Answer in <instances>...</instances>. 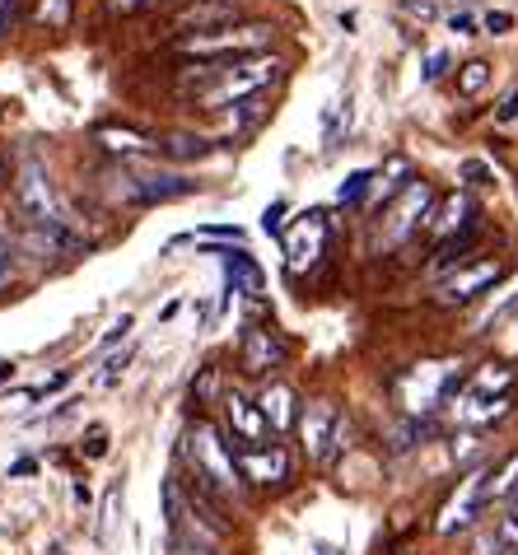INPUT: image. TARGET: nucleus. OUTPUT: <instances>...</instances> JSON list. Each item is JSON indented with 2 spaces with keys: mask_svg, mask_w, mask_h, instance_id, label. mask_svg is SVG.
I'll list each match as a JSON object with an SVG mask.
<instances>
[{
  "mask_svg": "<svg viewBox=\"0 0 518 555\" xmlns=\"http://www.w3.org/2000/svg\"><path fill=\"white\" fill-rule=\"evenodd\" d=\"M173 457H178V467H173L178 476H187V481L206 486L210 495H220L224 504H238L243 495H248V486H243V472H238L234 439L224 435V425L210 421V415H196V421H187Z\"/></svg>",
  "mask_w": 518,
  "mask_h": 555,
  "instance_id": "f257e3e1",
  "label": "nucleus"
},
{
  "mask_svg": "<svg viewBox=\"0 0 518 555\" xmlns=\"http://www.w3.org/2000/svg\"><path fill=\"white\" fill-rule=\"evenodd\" d=\"M285 80V61L281 56H243V61H220L216 66V80H210L202 94L192 103L206 107V113H230L234 103H248V99H262L271 85Z\"/></svg>",
  "mask_w": 518,
  "mask_h": 555,
  "instance_id": "f03ea898",
  "label": "nucleus"
},
{
  "mask_svg": "<svg viewBox=\"0 0 518 555\" xmlns=\"http://www.w3.org/2000/svg\"><path fill=\"white\" fill-rule=\"evenodd\" d=\"M14 206H20L24 224L38 229V234H48L61 253H75V248H80L75 229L66 224V215H61V202H56V188H52L48 168H42L38 159H24L20 173H14Z\"/></svg>",
  "mask_w": 518,
  "mask_h": 555,
  "instance_id": "7ed1b4c3",
  "label": "nucleus"
},
{
  "mask_svg": "<svg viewBox=\"0 0 518 555\" xmlns=\"http://www.w3.org/2000/svg\"><path fill=\"white\" fill-rule=\"evenodd\" d=\"M281 28L267 20H238L230 28H210V34H187L173 38L178 61H243V56H262L276 48Z\"/></svg>",
  "mask_w": 518,
  "mask_h": 555,
  "instance_id": "20e7f679",
  "label": "nucleus"
},
{
  "mask_svg": "<svg viewBox=\"0 0 518 555\" xmlns=\"http://www.w3.org/2000/svg\"><path fill=\"white\" fill-rule=\"evenodd\" d=\"M435 210H439V188H435V182H425V178H416L398 196V202H388L384 210H378L374 248H384V253L406 248L411 238H420L425 229L435 224Z\"/></svg>",
  "mask_w": 518,
  "mask_h": 555,
  "instance_id": "39448f33",
  "label": "nucleus"
},
{
  "mask_svg": "<svg viewBox=\"0 0 518 555\" xmlns=\"http://www.w3.org/2000/svg\"><path fill=\"white\" fill-rule=\"evenodd\" d=\"M350 449V421L341 415L337 397H313L299 411V453L309 467L327 472L332 462Z\"/></svg>",
  "mask_w": 518,
  "mask_h": 555,
  "instance_id": "423d86ee",
  "label": "nucleus"
},
{
  "mask_svg": "<svg viewBox=\"0 0 518 555\" xmlns=\"http://www.w3.org/2000/svg\"><path fill=\"white\" fill-rule=\"evenodd\" d=\"M509 275V267L500 257H471L467 267L439 275L435 285V308H467V304H481L491 289Z\"/></svg>",
  "mask_w": 518,
  "mask_h": 555,
  "instance_id": "0eeeda50",
  "label": "nucleus"
},
{
  "mask_svg": "<svg viewBox=\"0 0 518 555\" xmlns=\"http://www.w3.org/2000/svg\"><path fill=\"white\" fill-rule=\"evenodd\" d=\"M196 182L187 173H173V168H131L121 164V182H117V196L131 206H169L192 196Z\"/></svg>",
  "mask_w": 518,
  "mask_h": 555,
  "instance_id": "6e6552de",
  "label": "nucleus"
},
{
  "mask_svg": "<svg viewBox=\"0 0 518 555\" xmlns=\"http://www.w3.org/2000/svg\"><path fill=\"white\" fill-rule=\"evenodd\" d=\"M289 364V341L285 332H276L271 322H248L238 336V369L248 378H276L281 369Z\"/></svg>",
  "mask_w": 518,
  "mask_h": 555,
  "instance_id": "1a4fd4ad",
  "label": "nucleus"
},
{
  "mask_svg": "<svg viewBox=\"0 0 518 555\" xmlns=\"http://www.w3.org/2000/svg\"><path fill=\"white\" fill-rule=\"evenodd\" d=\"M281 243H285V267H289V275L313 271L318 261L327 257V248H332V224H327V215H323V210H303L299 220L281 234Z\"/></svg>",
  "mask_w": 518,
  "mask_h": 555,
  "instance_id": "9d476101",
  "label": "nucleus"
},
{
  "mask_svg": "<svg viewBox=\"0 0 518 555\" xmlns=\"http://www.w3.org/2000/svg\"><path fill=\"white\" fill-rule=\"evenodd\" d=\"M238 472L243 486L257 495H281L295 486V457L285 443H267V449H238Z\"/></svg>",
  "mask_w": 518,
  "mask_h": 555,
  "instance_id": "9b49d317",
  "label": "nucleus"
},
{
  "mask_svg": "<svg viewBox=\"0 0 518 555\" xmlns=\"http://www.w3.org/2000/svg\"><path fill=\"white\" fill-rule=\"evenodd\" d=\"M220 425H224V435L234 439V449H267V443H276L271 439V425H267L262 406H257V397H248L243 388H224Z\"/></svg>",
  "mask_w": 518,
  "mask_h": 555,
  "instance_id": "f8f14e48",
  "label": "nucleus"
},
{
  "mask_svg": "<svg viewBox=\"0 0 518 555\" xmlns=\"http://www.w3.org/2000/svg\"><path fill=\"white\" fill-rule=\"evenodd\" d=\"M481 514H485V500H481V467L467 472L458 490L439 504L435 514V537H444V542H453V537H467L481 528Z\"/></svg>",
  "mask_w": 518,
  "mask_h": 555,
  "instance_id": "ddd939ff",
  "label": "nucleus"
},
{
  "mask_svg": "<svg viewBox=\"0 0 518 555\" xmlns=\"http://www.w3.org/2000/svg\"><path fill=\"white\" fill-rule=\"evenodd\" d=\"M238 20H243V0H182L178 10H169L173 38L210 34V28H230Z\"/></svg>",
  "mask_w": 518,
  "mask_h": 555,
  "instance_id": "4468645a",
  "label": "nucleus"
},
{
  "mask_svg": "<svg viewBox=\"0 0 518 555\" xmlns=\"http://www.w3.org/2000/svg\"><path fill=\"white\" fill-rule=\"evenodd\" d=\"M257 406H262L267 425H271V439H285L289 429H299V411H303V402H299V392L289 388L285 378H267V383H262V392H257Z\"/></svg>",
  "mask_w": 518,
  "mask_h": 555,
  "instance_id": "2eb2a0df",
  "label": "nucleus"
},
{
  "mask_svg": "<svg viewBox=\"0 0 518 555\" xmlns=\"http://www.w3.org/2000/svg\"><path fill=\"white\" fill-rule=\"evenodd\" d=\"M514 411V392H505V397H477V392H458L449 402V415L458 421L463 429H491V425H500L505 415Z\"/></svg>",
  "mask_w": 518,
  "mask_h": 555,
  "instance_id": "dca6fc26",
  "label": "nucleus"
},
{
  "mask_svg": "<svg viewBox=\"0 0 518 555\" xmlns=\"http://www.w3.org/2000/svg\"><path fill=\"white\" fill-rule=\"evenodd\" d=\"M94 145L103 154H113V159H141V154H155L159 150V135H150L141 127H117V121H103V127H94Z\"/></svg>",
  "mask_w": 518,
  "mask_h": 555,
  "instance_id": "f3484780",
  "label": "nucleus"
},
{
  "mask_svg": "<svg viewBox=\"0 0 518 555\" xmlns=\"http://www.w3.org/2000/svg\"><path fill=\"white\" fill-rule=\"evenodd\" d=\"M220 267L230 275V295H248V299H262L267 289V271L257 267V257L248 248H220Z\"/></svg>",
  "mask_w": 518,
  "mask_h": 555,
  "instance_id": "a211bd4d",
  "label": "nucleus"
},
{
  "mask_svg": "<svg viewBox=\"0 0 518 555\" xmlns=\"http://www.w3.org/2000/svg\"><path fill=\"white\" fill-rule=\"evenodd\" d=\"M514 495H518V449L500 453L495 462H485L481 467V500H485V508L509 504Z\"/></svg>",
  "mask_w": 518,
  "mask_h": 555,
  "instance_id": "6ab92c4d",
  "label": "nucleus"
},
{
  "mask_svg": "<svg viewBox=\"0 0 518 555\" xmlns=\"http://www.w3.org/2000/svg\"><path fill=\"white\" fill-rule=\"evenodd\" d=\"M471 224H481V206L471 202L467 192H449V196H439V210H435V234H439V243L444 238H453V234H463V229H471Z\"/></svg>",
  "mask_w": 518,
  "mask_h": 555,
  "instance_id": "aec40b11",
  "label": "nucleus"
},
{
  "mask_svg": "<svg viewBox=\"0 0 518 555\" xmlns=\"http://www.w3.org/2000/svg\"><path fill=\"white\" fill-rule=\"evenodd\" d=\"M477 248H481V224H471V229H463V234H453V238L439 243L435 257H430V271H439V275L458 271V267H467Z\"/></svg>",
  "mask_w": 518,
  "mask_h": 555,
  "instance_id": "412c9836",
  "label": "nucleus"
},
{
  "mask_svg": "<svg viewBox=\"0 0 518 555\" xmlns=\"http://www.w3.org/2000/svg\"><path fill=\"white\" fill-rule=\"evenodd\" d=\"M463 392H477V397H505V392H514V364L509 360H485L477 369H467V388Z\"/></svg>",
  "mask_w": 518,
  "mask_h": 555,
  "instance_id": "4be33fe9",
  "label": "nucleus"
},
{
  "mask_svg": "<svg viewBox=\"0 0 518 555\" xmlns=\"http://www.w3.org/2000/svg\"><path fill=\"white\" fill-rule=\"evenodd\" d=\"M420 173H411V164L402 159V154H392V159H388V168H378V182H374V188H378V202H398V196L411 188V182H416Z\"/></svg>",
  "mask_w": 518,
  "mask_h": 555,
  "instance_id": "5701e85b",
  "label": "nucleus"
},
{
  "mask_svg": "<svg viewBox=\"0 0 518 555\" xmlns=\"http://www.w3.org/2000/svg\"><path fill=\"white\" fill-rule=\"evenodd\" d=\"M509 308H518V281H514V285H505L500 295L491 289V299H485V308H481L477 318H471V332L485 336V332L495 327V322H505V318H509Z\"/></svg>",
  "mask_w": 518,
  "mask_h": 555,
  "instance_id": "b1692460",
  "label": "nucleus"
},
{
  "mask_svg": "<svg viewBox=\"0 0 518 555\" xmlns=\"http://www.w3.org/2000/svg\"><path fill=\"white\" fill-rule=\"evenodd\" d=\"M485 85H491V61H485V56L463 61V66H458V94L463 99H477Z\"/></svg>",
  "mask_w": 518,
  "mask_h": 555,
  "instance_id": "393cba45",
  "label": "nucleus"
},
{
  "mask_svg": "<svg viewBox=\"0 0 518 555\" xmlns=\"http://www.w3.org/2000/svg\"><path fill=\"white\" fill-rule=\"evenodd\" d=\"M159 154H169V159H206L210 141H202V135H159Z\"/></svg>",
  "mask_w": 518,
  "mask_h": 555,
  "instance_id": "a878e982",
  "label": "nucleus"
},
{
  "mask_svg": "<svg viewBox=\"0 0 518 555\" xmlns=\"http://www.w3.org/2000/svg\"><path fill=\"white\" fill-rule=\"evenodd\" d=\"M220 397H224V388H220V369H216V364H206V369H202V378L192 383V406L206 415V406H210V402H220Z\"/></svg>",
  "mask_w": 518,
  "mask_h": 555,
  "instance_id": "bb28decb",
  "label": "nucleus"
},
{
  "mask_svg": "<svg viewBox=\"0 0 518 555\" xmlns=\"http://www.w3.org/2000/svg\"><path fill=\"white\" fill-rule=\"evenodd\" d=\"M75 14V0H38L34 5V24L38 28H66Z\"/></svg>",
  "mask_w": 518,
  "mask_h": 555,
  "instance_id": "cd10ccee",
  "label": "nucleus"
},
{
  "mask_svg": "<svg viewBox=\"0 0 518 555\" xmlns=\"http://www.w3.org/2000/svg\"><path fill=\"white\" fill-rule=\"evenodd\" d=\"M374 178H378V168H355V173H350L341 188H337V202H341V206H360L364 192L374 188Z\"/></svg>",
  "mask_w": 518,
  "mask_h": 555,
  "instance_id": "c85d7f7f",
  "label": "nucleus"
},
{
  "mask_svg": "<svg viewBox=\"0 0 518 555\" xmlns=\"http://www.w3.org/2000/svg\"><path fill=\"white\" fill-rule=\"evenodd\" d=\"M164 5H182V0H103V14L108 20H131V14H145V10H164Z\"/></svg>",
  "mask_w": 518,
  "mask_h": 555,
  "instance_id": "c756f323",
  "label": "nucleus"
},
{
  "mask_svg": "<svg viewBox=\"0 0 518 555\" xmlns=\"http://www.w3.org/2000/svg\"><path fill=\"white\" fill-rule=\"evenodd\" d=\"M458 173L471 182V188H495V168L485 164V159H463Z\"/></svg>",
  "mask_w": 518,
  "mask_h": 555,
  "instance_id": "7c9ffc66",
  "label": "nucleus"
},
{
  "mask_svg": "<svg viewBox=\"0 0 518 555\" xmlns=\"http://www.w3.org/2000/svg\"><path fill=\"white\" fill-rule=\"evenodd\" d=\"M192 238H220V243H243V229L238 224H206L196 234H182L178 243H192Z\"/></svg>",
  "mask_w": 518,
  "mask_h": 555,
  "instance_id": "2f4dec72",
  "label": "nucleus"
},
{
  "mask_svg": "<svg viewBox=\"0 0 518 555\" xmlns=\"http://www.w3.org/2000/svg\"><path fill=\"white\" fill-rule=\"evenodd\" d=\"M481 28H485L491 38H505L509 28H514V14H509V10H485V14H481Z\"/></svg>",
  "mask_w": 518,
  "mask_h": 555,
  "instance_id": "473e14b6",
  "label": "nucleus"
},
{
  "mask_svg": "<svg viewBox=\"0 0 518 555\" xmlns=\"http://www.w3.org/2000/svg\"><path fill=\"white\" fill-rule=\"evenodd\" d=\"M285 210H289L285 202H271V206L262 210V234H276V238L285 234Z\"/></svg>",
  "mask_w": 518,
  "mask_h": 555,
  "instance_id": "72a5a7b5",
  "label": "nucleus"
},
{
  "mask_svg": "<svg viewBox=\"0 0 518 555\" xmlns=\"http://www.w3.org/2000/svg\"><path fill=\"white\" fill-rule=\"evenodd\" d=\"M449 28H453V34H463V38H477L481 20H477L471 10H453V14H449Z\"/></svg>",
  "mask_w": 518,
  "mask_h": 555,
  "instance_id": "f704fd0d",
  "label": "nucleus"
},
{
  "mask_svg": "<svg viewBox=\"0 0 518 555\" xmlns=\"http://www.w3.org/2000/svg\"><path fill=\"white\" fill-rule=\"evenodd\" d=\"M402 10L411 14V20H420V24L439 20V5H435V0H402Z\"/></svg>",
  "mask_w": 518,
  "mask_h": 555,
  "instance_id": "c9c22d12",
  "label": "nucleus"
},
{
  "mask_svg": "<svg viewBox=\"0 0 518 555\" xmlns=\"http://www.w3.org/2000/svg\"><path fill=\"white\" fill-rule=\"evenodd\" d=\"M495 121H500V127H514V121H518V89H509V94L500 99V107H495Z\"/></svg>",
  "mask_w": 518,
  "mask_h": 555,
  "instance_id": "e433bc0d",
  "label": "nucleus"
},
{
  "mask_svg": "<svg viewBox=\"0 0 518 555\" xmlns=\"http://www.w3.org/2000/svg\"><path fill=\"white\" fill-rule=\"evenodd\" d=\"M127 364H131V350H127V354H113V360L103 364V374H99V383H103V388H113V383L121 378V369H127Z\"/></svg>",
  "mask_w": 518,
  "mask_h": 555,
  "instance_id": "4c0bfd02",
  "label": "nucleus"
},
{
  "mask_svg": "<svg viewBox=\"0 0 518 555\" xmlns=\"http://www.w3.org/2000/svg\"><path fill=\"white\" fill-rule=\"evenodd\" d=\"M444 70H449V52H435L430 61H425L420 80H425V85H435V80H439V75H444Z\"/></svg>",
  "mask_w": 518,
  "mask_h": 555,
  "instance_id": "58836bf2",
  "label": "nucleus"
},
{
  "mask_svg": "<svg viewBox=\"0 0 518 555\" xmlns=\"http://www.w3.org/2000/svg\"><path fill=\"white\" fill-rule=\"evenodd\" d=\"M80 449H85L89 457H103V453H108V435H103V429H94V435H89V443H80Z\"/></svg>",
  "mask_w": 518,
  "mask_h": 555,
  "instance_id": "ea45409f",
  "label": "nucleus"
},
{
  "mask_svg": "<svg viewBox=\"0 0 518 555\" xmlns=\"http://www.w3.org/2000/svg\"><path fill=\"white\" fill-rule=\"evenodd\" d=\"M131 332V318L127 313H121L117 322H113V327H108V336H103V346H113V341H121V336H127Z\"/></svg>",
  "mask_w": 518,
  "mask_h": 555,
  "instance_id": "a19ab883",
  "label": "nucleus"
},
{
  "mask_svg": "<svg viewBox=\"0 0 518 555\" xmlns=\"http://www.w3.org/2000/svg\"><path fill=\"white\" fill-rule=\"evenodd\" d=\"M38 472V462L34 457H20V462H10V476H34Z\"/></svg>",
  "mask_w": 518,
  "mask_h": 555,
  "instance_id": "79ce46f5",
  "label": "nucleus"
},
{
  "mask_svg": "<svg viewBox=\"0 0 518 555\" xmlns=\"http://www.w3.org/2000/svg\"><path fill=\"white\" fill-rule=\"evenodd\" d=\"M14 285V267H10V261H0V289H10Z\"/></svg>",
  "mask_w": 518,
  "mask_h": 555,
  "instance_id": "37998d69",
  "label": "nucleus"
},
{
  "mask_svg": "<svg viewBox=\"0 0 518 555\" xmlns=\"http://www.w3.org/2000/svg\"><path fill=\"white\" fill-rule=\"evenodd\" d=\"M178 308H182V304H178V299H169V304H164V308H159V322H169V318H178Z\"/></svg>",
  "mask_w": 518,
  "mask_h": 555,
  "instance_id": "c03bdc74",
  "label": "nucleus"
},
{
  "mask_svg": "<svg viewBox=\"0 0 518 555\" xmlns=\"http://www.w3.org/2000/svg\"><path fill=\"white\" fill-rule=\"evenodd\" d=\"M89 500H94V495H89V486H85V481H75V504H89Z\"/></svg>",
  "mask_w": 518,
  "mask_h": 555,
  "instance_id": "a18cd8bd",
  "label": "nucleus"
},
{
  "mask_svg": "<svg viewBox=\"0 0 518 555\" xmlns=\"http://www.w3.org/2000/svg\"><path fill=\"white\" fill-rule=\"evenodd\" d=\"M14 378V360H0V383H10Z\"/></svg>",
  "mask_w": 518,
  "mask_h": 555,
  "instance_id": "49530a36",
  "label": "nucleus"
},
{
  "mask_svg": "<svg viewBox=\"0 0 518 555\" xmlns=\"http://www.w3.org/2000/svg\"><path fill=\"white\" fill-rule=\"evenodd\" d=\"M0 261H10V238L0 234Z\"/></svg>",
  "mask_w": 518,
  "mask_h": 555,
  "instance_id": "de8ad7c7",
  "label": "nucleus"
},
{
  "mask_svg": "<svg viewBox=\"0 0 518 555\" xmlns=\"http://www.w3.org/2000/svg\"><path fill=\"white\" fill-rule=\"evenodd\" d=\"M5 182H10V164L0 159V188H5Z\"/></svg>",
  "mask_w": 518,
  "mask_h": 555,
  "instance_id": "09e8293b",
  "label": "nucleus"
},
{
  "mask_svg": "<svg viewBox=\"0 0 518 555\" xmlns=\"http://www.w3.org/2000/svg\"><path fill=\"white\" fill-rule=\"evenodd\" d=\"M509 514H514V518H518V495H514V500H509Z\"/></svg>",
  "mask_w": 518,
  "mask_h": 555,
  "instance_id": "8fccbe9b",
  "label": "nucleus"
},
{
  "mask_svg": "<svg viewBox=\"0 0 518 555\" xmlns=\"http://www.w3.org/2000/svg\"><path fill=\"white\" fill-rule=\"evenodd\" d=\"M500 555H518V546H505V551H500Z\"/></svg>",
  "mask_w": 518,
  "mask_h": 555,
  "instance_id": "3c124183",
  "label": "nucleus"
},
{
  "mask_svg": "<svg viewBox=\"0 0 518 555\" xmlns=\"http://www.w3.org/2000/svg\"><path fill=\"white\" fill-rule=\"evenodd\" d=\"M402 555H416V551H402Z\"/></svg>",
  "mask_w": 518,
  "mask_h": 555,
  "instance_id": "603ef678",
  "label": "nucleus"
}]
</instances>
